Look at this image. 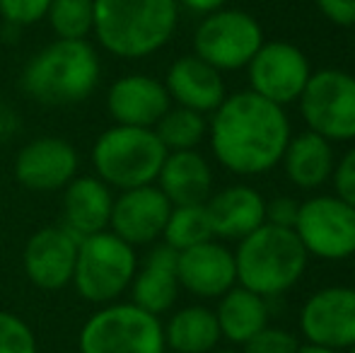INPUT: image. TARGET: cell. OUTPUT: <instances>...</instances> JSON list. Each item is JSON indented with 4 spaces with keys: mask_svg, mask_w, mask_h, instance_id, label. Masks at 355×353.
Wrapping results in <instances>:
<instances>
[{
    "mask_svg": "<svg viewBox=\"0 0 355 353\" xmlns=\"http://www.w3.org/2000/svg\"><path fill=\"white\" fill-rule=\"evenodd\" d=\"M312 73L307 53L281 39L263 42L247 66L249 89L278 107L297 102Z\"/></svg>",
    "mask_w": 355,
    "mask_h": 353,
    "instance_id": "11",
    "label": "cell"
},
{
    "mask_svg": "<svg viewBox=\"0 0 355 353\" xmlns=\"http://www.w3.org/2000/svg\"><path fill=\"white\" fill-rule=\"evenodd\" d=\"M172 99L162 80L145 73H128L114 80L107 89V112L121 126L155 128L167 114Z\"/></svg>",
    "mask_w": 355,
    "mask_h": 353,
    "instance_id": "17",
    "label": "cell"
},
{
    "mask_svg": "<svg viewBox=\"0 0 355 353\" xmlns=\"http://www.w3.org/2000/svg\"><path fill=\"white\" fill-rule=\"evenodd\" d=\"M162 240L167 247L184 252L201 242L213 240L211 221H208L206 203H191V206H172V213L164 225Z\"/></svg>",
    "mask_w": 355,
    "mask_h": 353,
    "instance_id": "27",
    "label": "cell"
},
{
    "mask_svg": "<svg viewBox=\"0 0 355 353\" xmlns=\"http://www.w3.org/2000/svg\"><path fill=\"white\" fill-rule=\"evenodd\" d=\"M300 332L307 344L338 353L355 346V288L327 286L312 293L300 310Z\"/></svg>",
    "mask_w": 355,
    "mask_h": 353,
    "instance_id": "12",
    "label": "cell"
},
{
    "mask_svg": "<svg viewBox=\"0 0 355 353\" xmlns=\"http://www.w3.org/2000/svg\"><path fill=\"white\" fill-rule=\"evenodd\" d=\"M211 353H244V351H239V349H215V351H211Z\"/></svg>",
    "mask_w": 355,
    "mask_h": 353,
    "instance_id": "38",
    "label": "cell"
},
{
    "mask_svg": "<svg viewBox=\"0 0 355 353\" xmlns=\"http://www.w3.org/2000/svg\"><path fill=\"white\" fill-rule=\"evenodd\" d=\"M309 255L293 227L263 223L261 227L239 240L234 252L237 286L261 298H278L300 283L307 271Z\"/></svg>",
    "mask_w": 355,
    "mask_h": 353,
    "instance_id": "4",
    "label": "cell"
},
{
    "mask_svg": "<svg viewBox=\"0 0 355 353\" xmlns=\"http://www.w3.org/2000/svg\"><path fill=\"white\" fill-rule=\"evenodd\" d=\"M177 278L182 291L201 300H218L230 288L237 286L234 252L220 240H208L179 252Z\"/></svg>",
    "mask_w": 355,
    "mask_h": 353,
    "instance_id": "16",
    "label": "cell"
},
{
    "mask_svg": "<svg viewBox=\"0 0 355 353\" xmlns=\"http://www.w3.org/2000/svg\"><path fill=\"white\" fill-rule=\"evenodd\" d=\"M177 3L184 5V8L191 10V12H196V15H211L215 10L225 8L227 0H177Z\"/></svg>",
    "mask_w": 355,
    "mask_h": 353,
    "instance_id": "35",
    "label": "cell"
},
{
    "mask_svg": "<svg viewBox=\"0 0 355 353\" xmlns=\"http://www.w3.org/2000/svg\"><path fill=\"white\" fill-rule=\"evenodd\" d=\"M293 136L285 107L252 89L227 94L208 119V141L220 167L237 177L276 170Z\"/></svg>",
    "mask_w": 355,
    "mask_h": 353,
    "instance_id": "1",
    "label": "cell"
},
{
    "mask_svg": "<svg viewBox=\"0 0 355 353\" xmlns=\"http://www.w3.org/2000/svg\"><path fill=\"white\" fill-rule=\"evenodd\" d=\"M295 353H338V351L324 349V346H314V344H300V349Z\"/></svg>",
    "mask_w": 355,
    "mask_h": 353,
    "instance_id": "37",
    "label": "cell"
},
{
    "mask_svg": "<svg viewBox=\"0 0 355 353\" xmlns=\"http://www.w3.org/2000/svg\"><path fill=\"white\" fill-rule=\"evenodd\" d=\"M78 245L80 240L61 223L34 232L22 252V266L32 286L42 291H61L71 286Z\"/></svg>",
    "mask_w": 355,
    "mask_h": 353,
    "instance_id": "15",
    "label": "cell"
},
{
    "mask_svg": "<svg viewBox=\"0 0 355 353\" xmlns=\"http://www.w3.org/2000/svg\"><path fill=\"white\" fill-rule=\"evenodd\" d=\"M99 78L102 61L87 39H56L29 58L19 85L44 107H73L92 97Z\"/></svg>",
    "mask_w": 355,
    "mask_h": 353,
    "instance_id": "3",
    "label": "cell"
},
{
    "mask_svg": "<svg viewBox=\"0 0 355 353\" xmlns=\"http://www.w3.org/2000/svg\"><path fill=\"white\" fill-rule=\"evenodd\" d=\"M223 341L215 312L206 305H187L164 325V346L174 353H211Z\"/></svg>",
    "mask_w": 355,
    "mask_h": 353,
    "instance_id": "25",
    "label": "cell"
},
{
    "mask_svg": "<svg viewBox=\"0 0 355 353\" xmlns=\"http://www.w3.org/2000/svg\"><path fill=\"white\" fill-rule=\"evenodd\" d=\"M169 213L172 203L159 191L157 184L126 189L114 196L109 230L131 247L155 245L162 237Z\"/></svg>",
    "mask_w": 355,
    "mask_h": 353,
    "instance_id": "14",
    "label": "cell"
},
{
    "mask_svg": "<svg viewBox=\"0 0 355 353\" xmlns=\"http://www.w3.org/2000/svg\"><path fill=\"white\" fill-rule=\"evenodd\" d=\"M164 353H174V351H164Z\"/></svg>",
    "mask_w": 355,
    "mask_h": 353,
    "instance_id": "41",
    "label": "cell"
},
{
    "mask_svg": "<svg viewBox=\"0 0 355 353\" xmlns=\"http://www.w3.org/2000/svg\"><path fill=\"white\" fill-rule=\"evenodd\" d=\"M206 213L215 240L239 242L266 223V198L249 184H230L208 196Z\"/></svg>",
    "mask_w": 355,
    "mask_h": 353,
    "instance_id": "18",
    "label": "cell"
},
{
    "mask_svg": "<svg viewBox=\"0 0 355 353\" xmlns=\"http://www.w3.org/2000/svg\"><path fill=\"white\" fill-rule=\"evenodd\" d=\"M177 257L179 252L162 245L153 247L143 264H138V271L131 281V302L138 307L153 312V315L162 317L177 305L179 298V278H177Z\"/></svg>",
    "mask_w": 355,
    "mask_h": 353,
    "instance_id": "21",
    "label": "cell"
},
{
    "mask_svg": "<svg viewBox=\"0 0 355 353\" xmlns=\"http://www.w3.org/2000/svg\"><path fill=\"white\" fill-rule=\"evenodd\" d=\"M293 230L314 259L346 261L355 257V208L336 193H317L300 201Z\"/></svg>",
    "mask_w": 355,
    "mask_h": 353,
    "instance_id": "10",
    "label": "cell"
},
{
    "mask_svg": "<svg viewBox=\"0 0 355 353\" xmlns=\"http://www.w3.org/2000/svg\"><path fill=\"white\" fill-rule=\"evenodd\" d=\"M0 353H37L32 327L10 310H0Z\"/></svg>",
    "mask_w": 355,
    "mask_h": 353,
    "instance_id": "29",
    "label": "cell"
},
{
    "mask_svg": "<svg viewBox=\"0 0 355 353\" xmlns=\"http://www.w3.org/2000/svg\"><path fill=\"white\" fill-rule=\"evenodd\" d=\"M159 143L167 148V153L177 150H196L208 138V119L206 114H198L193 109L169 107L167 114L155 123Z\"/></svg>",
    "mask_w": 355,
    "mask_h": 353,
    "instance_id": "26",
    "label": "cell"
},
{
    "mask_svg": "<svg viewBox=\"0 0 355 353\" xmlns=\"http://www.w3.org/2000/svg\"><path fill=\"white\" fill-rule=\"evenodd\" d=\"M300 349L297 336L283 327L266 325L252 341L242 346L244 353H295Z\"/></svg>",
    "mask_w": 355,
    "mask_h": 353,
    "instance_id": "31",
    "label": "cell"
},
{
    "mask_svg": "<svg viewBox=\"0 0 355 353\" xmlns=\"http://www.w3.org/2000/svg\"><path fill=\"white\" fill-rule=\"evenodd\" d=\"M46 19L56 39H87L94 27V0H53Z\"/></svg>",
    "mask_w": 355,
    "mask_h": 353,
    "instance_id": "28",
    "label": "cell"
},
{
    "mask_svg": "<svg viewBox=\"0 0 355 353\" xmlns=\"http://www.w3.org/2000/svg\"><path fill=\"white\" fill-rule=\"evenodd\" d=\"M331 184H334L336 196L355 208V146L348 148L341 157H336Z\"/></svg>",
    "mask_w": 355,
    "mask_h": 353,
    "instance_id": "32",
    "label": "cell"
},
{
    "mask_svg": "<svg viewBox=\"0 0 355 353\" xmlns=\"http://www.w3.org/2000/svg\"><path fill=\"white\" fill-rule=\"evenodd\" d=\"M297 211H300V201L293 196H276L271 201H266V223L268 225H278V227H293L297 221Z\"/></svg>",
    "mask_w": 355,
    "mask_h": 353,
    "instance_id": "33",
    "label": "cell"
},
{
    "mask_svg": "<svg viewBox=\"0 0 355 353\" xmlns=\"http://www.w3.org/2000/svg\"><path fill=\"white\" fill-rule=\"evenodd\" d=\"M80 172V155L73 143L58 136H39L24 143L12 162L17 184L29 191H63Z\"/></svg>",
    "mask_w": 355,
    "mask_h": 353,
    "instance_id": "13",
    "label": "cell"
},
{
    "mask_svg": "<svg viewBox=\"0 0 355 353\" xmlns=\"http://www.w3.org/2000/svg\"><path fill=\"white\" fill-rule=\"evenodd\" d=\"M114 208L112 187L94 175H78L63 189V221L61 225L78 240L109 230Z\"/></svg>",
    "mask_w": 355,
    "mask_h": 353,
    "instance_id": "20",
    "label": "cell"
},
{
    "mask_svg": "<svg viewBox=\"0 0 355 353\" xmlns=\"http://www.w3.org/2000/svg\"><path fill=\"white\" fill-rule=\"evenodd\" d=\"M317 8L336 27H355V0H317Z\"/></svg>",
    "mask_w": 355,
    "mask_h": 353,
    "instance_id": "34",
    "label": "cell"
},
{
    "mask_svg": "<svg viewBox=\"0 0 355 353\" xmlns=\"http://www.w3.org/2000/svg\"><path fill=\"white\" fill-rule=\"evenodd\" d=\"M167 148L159 143L155 128L121 123H114L112 128L99 133L89 153L94 177L119 191L155 184Z\"/></svg>",
    "mask_w": 355,
    "mask_h": 353,
    "instance_id": "5",
    "label": "cell"
},
{
    "mask_svg": "<svg viewBox=\"0 0 355 353\" xmlns=\"http://www.w3.org/2000/svg\"><path fill=\"white\" fill-rule=\"evenodd\" d=\"M155 184L169 198L172 206L206 203L208 196L213 193L211 162L198 150L167 153Z\"/></svg>",
    "mask_w": 355,
    "mask_h": 353,
    "instance_id": "23",
    "label": "cell"
},
{
    "mask_svg": "<svg viewBox=\"0 0 355 353\" xmlns=\"http://www.w3.org/2000/svg\"><path fill=\"white\" fill-rule=\"evenodd\" d=\"M162 83L167 87L172 104L193 109V112L206 114V117L213 114L223 104V99L227 97L223 73L218 68H213L211 63L201 61L196 53L179 56L169 66Z\"/></svg>",
    "mask_w": 355,
    "mask_h": 353,
    "instance_id": "19",
    "label": "cell"
},
{
    "mask_svg": "<svg viewBox=\"0 0 355 353\" xmlns=\"http://www.w3.org/2000/svg\"><path fill=\"white\" fill-rule=\"evenodd\" d=\"M15 128H17V117H15V112L8 107H0V141L8 138Z\"/></svg>",
    "mask_w": 355,
    "mask_h": 353,
    "instance_id": "36",
    "label": "cell"
},
{
    "mask_svg": "<svg viewBox=\"0 0 355 353\" xmlns=\"http://www.w3.org/2000/svg\"><path fill=\"white\" fill-rule=\"evenodd\" d=\"M0 191H3V175H0Z\"/></svg>",
    "mask_w": 355,
    "mask_h": 353,
    "instance_id": "40",
    "label": "cell"
},
{
    "mask_svg": "<svg viewBox=\"0 0 355 353\" xmlns=\"http://www.w3.org/2000/svg\"><path fill=\"white\" fill-rule=\"evenodd\" d=\"M346 353H355V346H351V349H346Z\"/></svg>",
    "mask_w": 355,
    "mask_h": 353,
    "instance_id": "39",
    "label": "cell"
},
{
    "mask_svg": "<svg viewBox=\"0 0 355 353\" xmlns=\"http://www.w3.org/2000/svg\"><path fill=\"white\" fill-rule=\"evenodd\" d=\"M80 353H164V325L136 302L102 305L83 325Z\"/></svg>",
    "mask_w": 355,
    "mask_h": 353,
    "instance_id": "7",
    "label": "cell"
},
{
    "mask_svg": "<svg viewBox=\"0 0 355 353\" xmlns=\"http://www.w3.org/2000/svg\"><path fill=\"white\" fill-rule=\"evenodd\" d=\"M53 0H0V19L8 27L24 29L46 19Z\"/></svg>",
    "mask_w": 355,
    "mask_h": 353,
    "instance_id": "30",
    "label": "cell"
},
{
    "mask_svg": "<svg viewBox=\"0 0 355 353\" xmlns=\"http://www.w3.org/2000/svg\"><path fill=\"white\" fill-rule=\"evenodd\" d=\"M263 42V29L254 15L234 8H220L211 15H203L198 22L193 32V53L220 73H234L249 66Z\"/></svg>",
    "mask_w": 355,
    "mask_h": 353,
    "instance_id": "8",
    "label": "cell"
},
{
    "mask_svg": "<svg viewBox=\"0 0 355 353\" xmlns=\"http://www.w3.org/2000/svg\"><path fill=\"white\" fill-rule=\"evenodd\" d=\"M281 165L293 187L302 189V191H317L324 184L331 182L334 167H336L334 143L314 131L293 133Z\"/></svg>",
    "mask_w": 355,
    "mask_h": 353,
    "instance_id": "22",
    "label": "cell"
},
{
    "mask_svg": "<svg viewBox=\"0 0 355 353\" xmlns=\"http://www.w3.org/2000/svg\"><path fill=\"white\" fill-rule=\"evenodd\" d=\"M300 102L307 131L331 143L355 141V76L341 68L312 73Z\"/></svg>",
    "mask_w": 355,
    "mask_h": 353,
    "instance_id": "9",
    "label": "cell"
},
{
    "mask_svg": "<svg viewBox=\"0 0 355 353\" xmlns=\"http://www.w3.org/2000/svg\"><path fill=\"white\" fill-rule=\"evenodd\" d=\"M215 320L220 336L232 346H244L268 325V300L242 286H234L218 298Z\"/></svg>",
    "mask_w": 355,
    "mask_h": 353,
    "instance_id": "24",
    "label": "cell"
},
{
    "mask_svg": "<svg viewBox=\"0 0 355 353\" xmlns=\"http://www.w3.org/2000/svg\"><path fill=\"white\" fill-rule=\"evenodd\" d=\"M138 271L136 247L123 242L112 230L83 237L78 245L73 286L83 300L92 305H109L128 293Z\"/></svg>",
    "mask_w": 355,
    "mask_h": 353,
    "instance_id": "6",
    "label": "cell"
},
{
    "mask_svg": "<svg viewBox=\"0 0 355 353\" xmlns=\"http://www.w3.org/2000/svg\"><path fill=\"white\" fill-rule=\"evenodd\" d=\"M177 24V0H94V39L123 61H141L162 51Z\"/></svg>",
    "mask_w": 355,
    "mask_h": 353,
    "instance_id": "2",
    "label": "cell"
}]
</instances>
